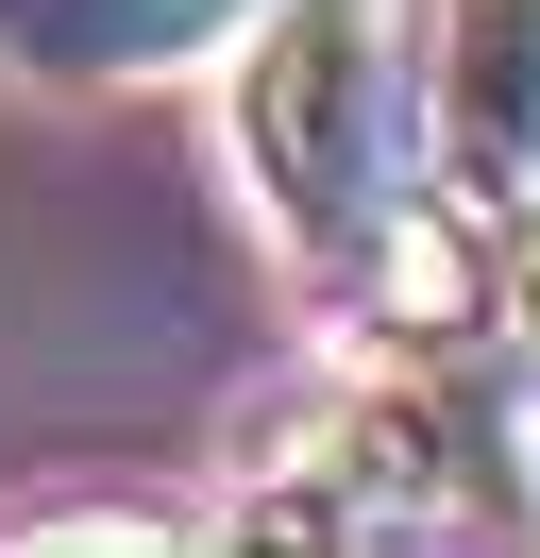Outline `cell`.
<instances>
[{"instance_id": "1", "label": "cell", "mask_w": 540, "mask_h": 558, "mask_svg": "<svg viewBox=\"0 0 540 558\" xmlns=\"http://www.w3.org/2000/svg\"><path fill=\"white\" fill-rule=\"evenodd\" d=\"M422 136V69H405L389 0H254V51H236V170H254L270 238L304 271H371Z\"/></svg>"}, {"instance_id": "2", "label": "cell", "mask_w": 540, "mask_h": 558, "mask_svg": "<svg viewBox=\"0 0 540 558\" xmlns=\"http://www.w3.org/2000/svg\"><path fill=\"white\" fill-rule=\"evenodd\" d=\"M254 542H456V524H540V440L490 407V389H321L287 440L236 490Z\"/></svg>"}, {"instance_id": "3", "label": "cell", "mask_w": 540, "mask_h": 558, "mask_svg": "<svg viewBox=\"0 0 540 558\" xmlns=\"http://www.w3.org/2000/svg\"><path fill=\"white\" fill-rule=\"evenodd\" d=\"M422 136L472 220L540 204V0H439L422 17Z\"/></svg>"}, {"instance_id": "4", "label": "cell", "mask_w": 540, "mask_h": 558, "mask_svg": "<svg viewBox=\"0 0 540 558\" xmlns=\"http://www.w3.org/2000/svg\"><path fill=\"white\" fill-rule=\"evenodd\" d=\"M220 35H254V0H0V69H51V85L186 69Z\"/></svg>"}, {"instance_id": "5", "label": "cell", "mask_w": 540, "mask_h": 558, "mask_svg": "<svg viewBox=\"0 0 540 558\" xmlns=\"http://www.w3.org/2000/svg\"><path fill=\"white\" fill-rule=\"evenodd\" d=\"M472 322H490V355H506V373H540V204H506V238H490V288H472Z\"/></svg>"}]
</instances>
